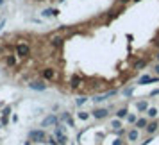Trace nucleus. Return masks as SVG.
Listing matches in <instances>:
<instances>
[{
  "instance_id": "20",
  "label": "nucleus",
  "mask_w": 159,
  "mask_h": 145,
  "mask_svg": "<svg viewBox=\"0 0 159 145\" xmlns=\"http://www.w3.org/2000/svg\"><path fill=\"white\" fill-rule=\"evenodd\" d=\"M157 113H159V111H157L156 108H148V109H147V115H148L150 118H154V116H156Z\"/></svg>"
},
{
  "instance_id": "5",
  "label": "nucleus",
  "mask_w": 159,
  "mask_h": 145,
  "mask_svg": "<svg viewBox=\"0 0 159 145\" xmlns=\"http://www.w3.org/2000/svg\"><path fill=\"white\" fill-rule=\"evenodd\" d=\"M41 77L45 79V81H56V77H57V72L56 68H43L41 70Z\"/></svg>"
},
{
  "instance_id": "36",
  "label": "nucleus",
  "mask_w": 159,
  "mask_h": 145,
  "mask_svg": "<svg viewBox=\"0 0 159 145\" xmlns=\"http://www.w3.org/2000/svg\"><path fill=\"white\" fill-rule=\"evenodd\" d=\"M4 2H5V0H0V5H4Z\"/></svg>"
},
{
  "instance_id": "3",
  "label": "nucleus",
  "mask_w": 159,
  "mask_h": 145,
  "mask_svg": "<svg viewBox=\"0 0 159 145\" xmlns=\"http://www.w3.org/2000/svg\"><path fill=\"white\" fill-rule=\"evenodd\" d=\"M29 140L36 142V143H41V142L47 140V134H45L43 129H34V131H29Z\"/></svg>"
},
{
  "instance_id": "28",
  "label": "nucleus",
  "mask_w": 159,
  "mask_h": 145,
  "mask_svg": "<svg viewBox=\"0 0 159 145\" xmlns=\"http://www.w3.org/2000/svg\"><path fill=\"white\" fill-rule=\"evenodd\" d=\"M68 118H70V115H68V113H63V115H61V120H64V122L68 120Z\"/></svg>"
},
{
  "instance_id": "39",
  "label": "nucleus",
  "mask_w": 159,
  "mask_h": 145,
  "mask_svg": "<svg viewBox=\"0 0 159 145\" xmlns=\"http://www.w3.org/2000/svg\"><path fill=\"white\" fill-rule=\"evenodd\" d=\"M59 2H64V0H59Z\"/></svg>"
},
{
  "instance_id": "25",
  "label": "nucleus",
  "mask_w": 159,
  "mask_h": 145,
  "mask_svg": "<svg viewBox=\"0 0 159 145\" xmlns=\"http://www.w3.org/2000/svg\"><path fill=\"white\" fill-rule=\"evenodd\" d=\"M9 113H11V106H5V108H4V113H2V116H9Z\"/></svg>"
},
{
  "instance_id": "27",
  "label": "nucleus",
  "mask_w": 159,
  "mask_h": 145,
  "mask_svg": "<svg viewBox=\"0 0 159 145\" xmlns=\"http://www.w3.org/2000/svg\"><path fill=\"white\" fill-rule=\"evenodd\" d=\"M129 2H131V0H116V4H118V5H127Z\"/></svg>"
},
{
  "instance_id": "1",
  "label": "nucleus",
  "mask_w": 159,
  "mask_h": 145,
  "mask_svg": "<svg viewBox=\"0 0 159 145\" xmlns=\"http://www.w3.org/2000/svg\"><path fill=\"white\" fill-rule=\"evenodd\" d=\"M16 54L18 57H23V59H27L30 54H32V50H30V45L29 43H25V41H20L16 45Z\"/></svg>"
},
{
  "instance_id": "12",
  "label": "nucleus",
  "mask_w": 159,
  "mask_h": 145,
  "mask_svg": "<svg viewBox=\"0 0 159 145\" xmlns=\"http://www.w3.org/2000/svg\"><path fill=\"white\" fill-rule=\"evenodd\" d=\"M57 15H59V11H57V9H43V11H41V16H43V18L57 16Z\"/></svg>"
},
{
  "instance_id": "24",
  "label": "nucleus",
  "mask_w": 159,
  "mask_h": 145,
  "mask_svg": "<svg viewBox=\"0 0 159 145\" xmlns=\"http://www.w3.org/2000/svg\"><path fill=\"white\" fill-rule=\"evenodd\" d=\"M136 115H127V122H131V124H136Z\"/></svg>"
},
{
  "instance_id": "13",
  "label": "nucleus",
  "mask_w": 159,
  "mask_h": 145,
  "mask_svg": "<svg viewBox=\"0 0 159 145\" xmlns=\"http://www.w3.org/2000/svg\"><path fill=\"white\" fill-rule=\"evenodd\" d=\"M136 109H138V111H141V113H145V111L148 109V102H147V100H140V102H136Z\"/></svg>"
},
{
  "instance_id": "34",
  "label": "nucleus",
  "mask_w": 159,
  "mask_h": 145,
  "mask_svg": "<svg viewBox=\"0 0 159 145\" xmlns=\"http://www.w3.org/2000/svg\"><path fill=\"white\" fill-rule=\"evenodd\" d=\"M154 70H156V75H159V65H156V68H154Z\"/></svg>"
},
{
  "instance_id": "11",
  "label": "nucleus",
  "mask_w": 159,
  "mask_h": 145,
  "mask_svg": "<svg viewBox=\"0 0 159 145\" xmlns=\"http://www.w3.org/2000/svg\"><path fill=\"white\" fill-rule=\"evenodd\" d=\"M107 115H109V111H107V109H104V108H98V109H95V111H93V116H95V118H98V120L105 118Z\"/></svg>"
},
{
  "instance_id": "7",
  "label": "nucleus",
  "mask_w": 159,
  "mask_h": 145,
  "mask_svg": "<svg viewBox=\"0 0 159 145\" xmlns=\"http://www.w3.org/2000/svg\"><path fill=\"white\" fill-rule=\"evenodd\" d=\"M29 88L34 91H45L47 84H45V81H32V82H29Z\"/></svg>"
},
{
  "instance_id": "21",
  "label": "nucleus",
  "mask_w": 159,
  "mask_h": 145,
  "mask_svg": "<svg viewBox=\"0 0 159 145\" xmlns=\"http://www.w3.org/2000/svg\"><path fill=\"white\" fill-rule=\"evenodd\" d=\"M77 116L81 118V120H88V118H89V113H86V111H81V113H77Z\"/></svg>"
},
{
  "instance_id": "17",
  "label": "nucleus",
  "mask_w": 159,
  "mask_h": 145,
  "mask_svg": "<svg viewBox=\"0 0 159 145\" xmlns=\"http://www.w3.org/2000/svg\"><path fill=\"white\" fill-rule=\"evenodd\" d=\"M147 67V59H138V61L134 63V68L136 70H141V68H145Z\"/></svg>"
},
{
  "instance_id": "8",
  "label": "nucleus",
  "mask_w": 159,
  "mask_h": 145,
  "mask_svg": "<svg viewBox=\"0 0 159 145\" xmlns=\"http://www.w3.org/2000/svg\"><path fill=\"white\" fill-rule=\"evenodd\" d=\"M82 84V77L81 75H74L70 79V90H79Z\"/></svg>"
},
{
  "instance_id": "32",
  "label": "nucleus",
  "mask_w": 159,
  "mask_h": 145,
  "mask_svg": "<svg viewBox=\"0 0 159 145\" xmlns=\"http://www.w3.org/2000/svg\"><path fill=\"white\" fill-rule=\"evenodd\" d=\"M150 142H152V138H147V140H145V142H143L141 145H147V143H150Z\"/></svg>"
},
{
  "instance_id": "33",
  "label": "nucleus",
  "mask_w": 159,
  "mask_h": 145,
  "mask_svg": "<svg viewBox=\"0 0 159 145\" xmlns=\"http://www.w3.org/2000/svg\"><path fill=\"white\" fill-rule=\"evenodd\" d=\"M113 145H122V140H115V142H113Z\"/></svg>"
},
{
  "instance_id": "30",
  "label": "nucleus",
  "mask_w": 159,
  "mask_h": 145,
  "mask_svg": "<svg viewBox=\"0 0 159 145\" xmlns=\"http://www.w3.org/2000/svg\"><path fill=\"white\" fill-rule=\"evenodd\" d=\"M154 45H156V49L159 50V38H156V41H154Z\"/></svg>"
},
{
  "instance_id": "23",
  "label": "nucleus",
  "mask_w": 159,
  "mask_h": 145,
  "mask_svg": "<svg viewBox=\"0 0 159 145\" xmlns=\"http://www.w3.org/2000/svg\"><path fill=\"white\" fill-rule=\"evenodd\" d=\"M86 100H88V98H86V97H79V98H77V102H75V104H77V106H79V108H81V106H82V104H84Z\"/></svg>"
},
{
  "instance_id": "2",
  "label": "nucleus",
  "mask_w": 159,
  "mask_h": 145,
  "mask_svg": "<svg viewBox=\"0 0 159 145\" xmlns=\"http://www.w3.org/2000/svg\"><path fill=\"white\" fill-rule=\"evenodd\" d=\"M54 138H56L57 145H66V142H68V138H66V134H64V127L61 126V124H57V126H56V129H54Z\"/></svg>"
},
{
  "instance_id": "15",
  "label": "nucleus",
  "mask_w": 159,
  "mask_h": 145,
  "mask_svg": "<svg viewBox=\"0 0 159 145\" xmlns=\"http://www.w3.org/2000/svg\"><path fill=\"white\" fill-rule=\"evenodd\" d=\"M138 136H140V133H138V129H131L129 133H127V138L131 142H136L138 140Z\"/></svg>"
},
{
  "instance_id": "37",
  "label": "nucleus",
  "mask_w": 159,
  "mask_h": 145,
  "mask_svg": "<svg viewBox=\"0 0 159 145\" xmlns=\"http://www.w3.org/2000/svg\"><path fill=\"white\" fill-rule=\"evenodd\" d=\"M156 59H157V61H159V52H157V56H156Z\"/></svg>"
},
{
  "instance_id": "16",
  "label": "nucleus",
  "mask_w": 159,
  "mask_h": 145,
  "mask_svg": "<svg viewBox=\"0 0 159 145\" xmlns=\"http://www.w3.org/2000/svg\"><path fill=\"white\" fill-rule=\"evenodd\" d=\"M157 127H159L157 122H150L148 126H147V133H148V134H154L156 131H157Z\"/></svg>"
},
{
  "instance_id": "29",
  "label": "nucleus",
  "mask_w": 159,
  "mask_h": 145,
  "mask_svg": "<svg viewBox=\"0 0 159 145\" xmlns=\"http://www.w3.org/2000/svg\"><path fill=\"white\" fill-rule=\"evenodd\" d=\"M66 124H68L70 127H74V120H72V118H68V120H66Z\"/></svg>"
},
{
  "instance_id": "31",
  "label": "nucleus",
  "mask_w": 159,
  "mask_h": 145,
  "mask_svg": "<svg viewBox=\"0 0 159 145\" xmlns=\"http://www.w3.org/2000/svg\"><path fill=\"white\" fill-rule=\"evenodd\" d=\"M150 95H152V97H156V95H159V90H154V91H152Z\"/></svg>"
},
{
  "instance_id": "10",
  "label": "nucleus",
  "mask_w": 159,
  "mask_h": 145,
  "mask_svg": "<svg viewBox=\"0 0 159 145\" xmlns=\"http://www.w3.org/2000/svg\"><path fill=\"white\" fill-rule=\"evenodd\" d=\"M5 65H7L9 68L18 67V57H16V56H13V54H7V56H5Z\"/></svg>"
},
{
  "instance_id": "35",
  "label": "nucleus",
  "mask_w": 159,
  "mask_h": 145,
  "mask_svg": "<svg viewBox=\"0 0 159 145\" xmlns=\"http://www.w3.org/2000/svg\"><path fill=\"white\" fill-rule=\"evenodd\" d=\"M30 143H32V142H30V140H29V142H25V143H23V145H30Z\"/></svg>"
},
{
  "instance_id": "9",
  "label": "nucleus",
  "mask_w": 159,
  "mask_h": 145,
  "mask_svg": "<svg viewBox=\"0 0 159 145\" xmlns=\"http://www.w3.org/2000/svg\"><path fill=\"white\" fill-rule=\"evenodd\" d=\"M140 84H148V82H159V75H141L140 81H138Z\"/></svg>"
},
{
  "instance_id": "38",
  "label": "nucleus",
  "mask_w": 159,
  "mask_h": 145,
  "mask_svg": "<svg viewBox=\"0 0 159 145\" xmlns=\"http://www.w3.org/2000/svg\"><path fill=\"white\" fill-rule=\"evenodd\" d=\"M34 2H43V0H34Z\"/></svg>"
},
{
  "instance_id": "14",
  "label": "nucleus",
  "mask_w": 159,
  "mask_h": 145,
  "mask_svg": "<svg viewBox=\"0 0 159 145\" xmlns=\"http://www.w3.org/2000/svg\"><path fill=\"white\" fill-rule=\"evenodd\" d=\"M134 126H136L138 129H147V126H148V120H147V118H138Z\"/></svg>"
},
{
  "instance_id": "26",
  "label": "nucleus",
  "mask_w": 159,
  "mask_h": 145,
  "mask_svg": "<svg viewBox=\"0 0 159 145\" xmlns=\"http://www.w3.org/2000/svg\"><path fill=\"white\" fill-rule=\"evenodd\" d=\"M123 95H125V97H131V95H132V88H125V90H123Z\"/></svg>"
},
{
  "instance_id": "22",
  "label": "nucleus",
  "mask_w": 159,
  "mask_h": 145,
  "mask_svg": "<svg viewBox=\"0 0 159 145\" xmlns=\"http://www.w3.org/2000/svg\"><path fill=\"white\" fill-rule=\"evenodd\" d=\"M105 98H107V97H105V95H97V97L93 98V102H97V104H98V102H104Z\"/></svg>"
},
{
  "instance_id": "6",
  "label": "nucleus",
  "mask_w": 159,
  "mask_h": 145,
  "mask_svg": "<svg viewBox=\"0 0 159 145\" xmlns=\"http://www.w3.org/2000/svg\"><path fill=\"white\" fill-rule=\"evenodd\" d=\"M57 124H59V118H57L56 115H48V116L41 122V127H48V126H54V127H56Z\"/></svg>"
},
{
  "instance_id": "18",
  "label": "nucleus",
  "mask_w": 159,
  "mask_h": 145,
  "mask_svg": "<svg viewBox=\"0 0 159 145\" xmlns=\"http://www.w3.org/2000/svg\"><path fill=\"white\" fill-rule=\"evenodd\" d=\"M127 115H129V111L125 109V108H122V109H118V111H116V118H120V120H122V118H125Z\"/></svg>"
},
{
  "instance_id": "19",
  "label": "nucleus",
  "mask_w": 159,
  "mask_h": 145,
  "mask_svg": "<svg viewBox=\"0 0 159 145\" xmlns=\"http://www.w3.org/2000/svg\"><path fill=\"white\" fill-rule=\"evenodd\" d=\"M111 127L115 129V131H116V129H122V122H120V118H116V120H113V122H111Z\"/></svg>"
},
{
  "instance_id": "4",
  "label": "nucleus",
  "mask_w": 159,
  "mask_h": 145,
  "mask_svg": "<svg viewBox=\"0 0 159 145\" xmlns=\"http://www.w3.org/2000/svg\"><path fill=\"white\" fill-rule=\"evenodd\" d=\"M63 43H64V38H63V36H59V34H52V36H50V47H52V49L59 50V49L63 47Z\"/></svg>"
}]
</instances>
